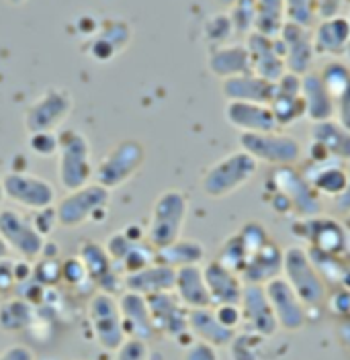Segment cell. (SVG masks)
Returning a JSON list of instances; mask_svg holds the SVG:
<instances>
[{"mask_svg": "<svg viewBox=\"0 0 350 360\" xmlns=\"http://www.w3.org/2000/svg\"><path fill=\"white\" fill-rule=\"evenodd\" d=\"M258 170V162L244 150L232 152L218 162H213L201 176V191L209 199H225L246 186L254 179Z\"/></svg>", "mask_w": 350, "mask_h": 360, "instance_id": "6da1fadb", "label": "cell"}, {"mask_svg": "<svg viewBox=\"0 0 350 360\" xmlns=\"http://www.w3.org/2000/svg\"><path fill=\"white\" fill-rule=\"evenodd\" d=\"M189 215V199L182 191L168 188L156 197L150 211V224L146 227V240L158 248L168 246L180 238Z\"/></svg>", "mask_w": 350, "mask_h": 360, "instance_id": "7a4b0ae2", "label": "cell"}, {"mask_svg": "<svg viewBox=\"0 0 350 360\" xmlns=\"http://www.w3.org/2000/svg\"><path fill=\"white\" fill-rule=\"evenodd\" d=\"M146 160H148V150L139 139L135 137L121 139L94 168V180L109 191L119 188L127 184L144 168Z\"/></svg>", "mask_w": 350, "mask_h": 360, "instance_id": "3957f363", "label": "cell"}, {"mask_svg": "<svg viewBox=\"0 0 350 360\" xmlns=\"http://www.w3.org/2000/svg\"><path fill=\"white\" fill-rule=\"evenodd\" d=\"M58 179L68 193L87 186L94 179L90 143L74 129L58 135Z\"/></svg>", "mask_w": 350, "mask_h": 360, "instance_id": "277c9868", "label": "cell"}, {"mask_svg": "<svg viewBox=\"0 0 350 360\" xmlns=\"http://www.w3.org/2000/svg\"><path fill=\"white\" fill-rule=\"evenodd\" d=\"M240 150L254 158L258 164H268L273 168L297 166L304 158V146L297 137L283 134L281 129L268 134H240Z\"/></svg>", "mask_w": 350, "mask_h": 360, "instance_id": "5b68a950", "label": "cell"}, {"mask_svg": "<svg viewBox=\"0 0 350 360\" xmlns=\"http://www.w3.org/2000/svg\"><path fill=\"white\" fill-rule=\"evenodd\" d=\"M283 278L297 292L306 307H318L326 301L328 291L322 274L313 266L306 248L293 246L285 250Z\"/></svg>", "mask_w": 350, "mask_h": 360, "instance_id": "8992f818", "label": "cell"}, {"mask_svg": "<svg viewBox=\"0 0 350 360\" xmlns=\"http://www.w3.org/2000/svg\"><path fill=\"white\" fill-rule=\"evenodd\" d=\"M109 199L111 191L99 182H90L82 188L70 191L66 197L56 205L58 225L74 229L88 221H96L99 215L105 217Z\"/></svg>", "mask_w": 350, "mask_h": 360, "instance_id": "52a82bcc", "label": "cell"}, {"mask_svg": "<svg viewBox=\"0 0 350 360\" xmlns=\"http://www.w3.org/2000/svg\"><path fill=\"white\" fill-rule=\"evenodd\" d=\"M273 191L281 193L287 201L291 202L293 213L299 219L318 217L322 213V199L313 191L304 172H299L295 166H281L273 168V174L268 176Z\"/></svg>", "mask_w": 350, "mask_h": 360, "instance_id": "ba28073f", "label": "cell"}, {"mask_svg": "<svg viewBox=\"0 0 350 360\" xmlns=\"http://www.w3.org/2000/svg\"><path fill=\"white\" fill-rule=\"evenodd\" d=\"M88 321L92 328V334L96 342L105 350H119L121 344L127 340V334L123 330V319L119 311L117 299L109 292H96L88 301Z\"/></svg>", "mask_w": 350, "mask_h": 360, "instance_id": "9c48e42d", "label": "cell"}, {"mask_svg": "<svg viewBox=\"0 0 350 360\" xmlns=\"http://www.w3.org/2000/svg\"><path fill=\"white\" fill-rule=\"evenodd\" d=\"M0 238L23 260H37L45 248V238L33 225V219L15 209H0Z\"/></svg>", "mask_w": 350, "mask_h": 360, "instance_id": "30bf717a", "label": "cell"}, {"mask_svg": "<svg viewBox=\"0 0 350 360\" xmlns=\"http://www.w3.org/2000/svg\"><path fill=\"white\" fill-rule=\"evenodd\" d=\"M2 193L4 199L23 205L27 209L39 211L45 207H54L56 201V188L51 182L42 176L29 174V172H4L2 176Z\"/></svg>", "mask_w": 350, "mask_h": 360, "instance_id": "8fae6325", "label": "cell"}, {"mask_svg": "<svg viewBox=\"0 0 350 360\" xmlns=\"http://www.w3.org/2000/svg\"><path fill=\"white\" fill-rule=\"evenodd\" d=\"M150 315L158 334H164L170 340L182 342L191 336L189 330V309L178 301L175 292H158L146 297Z\"/></svg>", "mask_w": 350, "mask_h": 360, "instance_id": "7c38bea8", "label": "cell"}, {"mask_svg": "<svg viewBox=\"0 0 350 360\" xmlns=\"http://www.w3.org/2000/svg\"><path fill=\"white\" fill-rule=\"evenodd\" d=\"M246 49L250 53L252 74L266 82H279L287 72L285 66V47L279 37H266L252 31L246 39Z\"/></svg>", "mask_w": 350, "mask_h": 360, "instance_id": "4fadbf2b", "label": "cell"}, {"mask_svg": "<svg viewBox=\"0 0 350 360\" xmlns=\"http://www.w3.org/2000/svg\"><path fill=\"white\" fill-rule=\"evenodd\" d=\"M266 297L270 301V307L275 311L279 328L287 332H299L307 321L306 305L297 297V292L291 289V285L285 281L283 276L270 281L264 285Z\"/></svg>", "mask_w": 350, "mask_h": 360, "instance_id": "5bb4252c", "label": "cell"}, {"mask_svg": "<svg viewBox=\"0 0 350 360\" xmlns=\"http://www.w3.org/2000/svg\"><path fill=\"white\" fill-rule=\"evenodd\" d=\"M277 119L279 129L291 127L306 117V101L301 96V76L285 72L279 82H275V96L268 103Z\"/></svg>", "mask_w": 350, "mask_h": 360, "instance_id": "9a60e30c", "label": "cell"}, {"mask_svg": "<svg viewBox=\"0 0 350 360\" xmlns=\"http://www.w3.org/2000/svg\"><path fill=\"white\" fill-rule=\"evenodd\" d=\"M242 321L246 323L248 332H254L258 336L270 338L277 334L279 323L275 311L270 307V301L266 291L261 285H244V292L240 299Z\"/></svg>", "mask_w": 350, "mask_h": 360, "instance_id": "2e32d148", "label": "cell"}, {"mask_svg": "<svg viewBox=\"0 0 350 360\" xmlns=\"http://www.w3.org/2000/svg\"><path fill=\"white\" fill-rule=\"evenodd\" d=\"M78 248V258L85 264L90 281L99 287V291L113 295L123 287V278L119 276V269L115 266L107 248L90 240L82 242Z\"/></svg>", "mask_w": 350, "mask_h": 360, "instance_id": "e0dca14e", "label": "cell"}, {"mask_svg": "<svg viewBox=\"0 0 350 360\" xmlns=\"http://www.w3.org/2000/svg\"><path fill=\"white\" fill-rule=\"evenodd\" d=\"M279 39H281V44L285 47L287 72L297 74V76H306L307 72H311L313 60H315L311 31L306 29V27H299L295 22L287 21Z\"/></svg>", "mask_w": 350, "mask_h": 360, "instance_id": "ac0fdd59", "label": "cell"}, {"mask_svg": "<svg viewBox=\"0 0 350 360\" xmlns=\"http://www.w3.org/2000/svg\"><path fill=\"white\" fill-rule=\"evenodd\" d=\"M203 276L209 289L211 305H240L244 281L236 270L227 269L219 260H211L203 266Z\"/></svg>", "mask_w": 350, "mask_h": 360, "instance_id": "d6986e66", "label": "cell"}, {"mask_svg": "<svg viewBox=\"0 0 350 360\" xmlns=\"http://www.w3.org/2000/svg\"><path fill=\"white\" fill-rule=\"evenodd\" d=\"M225 119L242 134H268L277 131V119L268 105L232 101L225 105Z\"/></svg>", "mask_w": 350, "mask_h": 360, "instance_id": "ffe728a7", "label": "cell"}, {"mask_svg": "<svg viewBox=\"0 0 350 360\" xmlns=\"http://www.w3.org/2000/svg\"><path fill=\"white\" fill-rule=\"evenodd\" d=\"M117 303H119L123 330H125L127 338H135L142 342H152L154 338L158 336V330L154 326L150 307H148V301L144 295L125 291L117 299Z\"/></svg>", "mask_w": 350, "mask_h": 360, "instance_id": "44dd1931", "label": "cell"}, {"mask_svg": "<svg viewBox=\"0 0 350 360\" xmlns=\"http://www.w3.org/2000/svg\"><path fill=\"white\" fill-rule=\"evenodd\" d=\"M285 250L275 240H268L258 252H254L240 272L244 285H261L279 278L283 274Z\"/></svg>", "mask_w": 350, "mask_h": 360, "instance_id": "7402d4cb", "label": "cell"}, {"mask_svg": "<svg viewBox=\"0 0 350 360\" xmlns=\"http://www.w3.org/2000/svg\"><path fill=\"white\" fill-rule=\"evenodd\" d=\"M301 96L306 101V117L311 123H322L336 117V98L326 89L318 72L301 76Z\"/></svg>", "mask_w": 350, "mask_h": 360, "instance_id": "603a6c76", "label": "cell"}, {"mask_svg": "<svg viewBox=\"0 0 350 360\" xmlns=\"http://www.w3.org/2000/svg\"><path fill=\"white\" fill-rule=\"evenodd\" d=\"M315 56H342L350 45V22L346 17H330L315 25L313 33Z\"/></svg>", "mask_w": 350, "mask_h": 360, "instance_id": "cb8c5ba5", "label": "cell"}, {"mask_svg": "<svg viewBox=\"0 0 350 360\" xmlns=\"http://www.w3.org/2000/svg\"><path fill=\"white\" fill-rule=\"evenodd\" d=\"M175 269L164 266L160 262H154L146 269L132 272V274H125L123 287H125V291L150 297V295H158V292H173L175 291Z\"/></svg>", "mask_w": 350, "mask_h": 360, "instance_id": "d4e9b609", "label": "cell"}, {"mask_svg": "<svg viewBox=\"0 0 350 360\" xmlns=\"http://www.w3.org/2000/svg\"><path fill=\"white\" fill-rule=\"evenodd\" d=\"M173 292L189 311L213 307L205 276H203V266H185V269L176 270L175 291Z\"/></svg>", "mask_w": 350, "mask_h": 360, "instance_id": "484cf974", "label": "cell"}, {"mask_svg": "<svg viewBox=\"0 0 350 360\" xmlns=\"http://www.w3.org/2000/svg\"><path fill=\"white\" fill-rule=\"evenodd\" d=\"M221 92L227 98V103L240 101V103H263V105H268L273 101V96H275V84L266 82V80L254 76V74H244V76L223 80Z\"/></svg>", "mask_w": 350, "mask_h": 360, "instance_id": "4316f807", "label": "cell"}, {"mask_svg": "<svg viewBox=\"0 0 350 360\" xmlns=\"http://www.w3.org/2000/svg\"><path fill=\"white\" fill-rule=\"evenodd\" d=\"M70 112V101L66 96H49L31 107L25 117V127L29 135L33 134H54V129L64 121Z\"/></svg>", "mask_w": 350, "mask_h": 360, "instance_id": "83f0119b", "label": "cell"}, {"mask_svg": "<svg viewBox=\"0 0 350 360\" xmlns=\"http://www.w3.org/2000/svg\"><path fill=\"white\" fill-rule=\"evenodd\" d=\"M189 330L193 336H197L201 342H207L211 346H230L236 332L227 330L218 319L215 311L211 307L205 309H193L189 311Z\"/></svg>", "mask_w": 350, "mask_h": 360, "instance_id": "f1b7e54d", "label": "cell"}, {"mask_svg": "<svg viewBox=\"0 0 350 360\" xmlns=\"http://www.w3.org/2000/svg\"><path fill=\"white\" fill-rule=\"evenodd\" d=\"M203 260H205V246L191 238H178L173 244L156 250V262L175 270L185 266H201Z\"/></svg>", "mask_w": 350, "mask_h": 360, "instance_id": "f546056e", "label": "cell"}, {"mask_svg": "<svg viewBox=\"0 0 350 360\" xmlns=\"http://www.w3.org/2000/svg\"><path fill=\"white\" fill-rule=\"evenodd\" d=\"M313 166V174L306 176L309 184L313 186V191L320 197H330L336 199L349 184L350 174L349 170L342 166V162L338 160H328L324 164H309Z\"/></svg>", "mask_w": 350, "mask_h": 360, "instance_id": "4dcf8cb0", "label": "cell"}, {"mask_svg": "<svg viewBox=\"0 0 350 360\" xmlns=\"http://www.w3.org/2000/svg\"><path fill=\"white\" fill-rule=\"evenodd\" d=\"M209 68L211 72L227 80L244 74H252V64H250V53L246 45H230V47H219L209 56Z\"/></svg>", "mask_w": 350, "mask_h": 360, "instance_id": "1f68e13d", "label": "cell"}, {"mask_svg": "<svg viewBox=\"0 0 350 360\" xmlns=\"http://www.w3.org/2000/svg\"><path fill=\"white\" fill-rule=\"evenodd\" d=\"M311 141L320 143L330 156L338 162L350 160V131H346L336 119L313 123L311 125Z\"/></svg>", "mask_w": 350, "mask_h": 360, "instance_id": "d6a6232c", "label": "cell"}, {"mask_svg": "<svg viewBox=\"0 0 350 360\" xmlns=\"http://www.w3.org/2000/svg\"><path fill=\"white\" fill-rule=\"evenodd\" d=\"M287 22L285 0H256L254 31L266 37H279Z\"/></svg>", "mask_w": 350, "mask_h": 360, "instance_id": "836d02e7", "label": "cell"}, {"mask_svg": "<svg viewBox=\"0 0 350 360\" xmlns=\"http://www.w3.org/2000/svg\"><path fill=\"white\" fill-rule=\"evenodd\" d=\"M33 303L25 301L23 297L8 299L0 307V328L4 332H21L33 321Z\"/></svg>", "mask_w": 350, "mask_h": 360, "instance_id": "e575fe53", "label": "cell"}, {"mask_svg": "<svg viewBox=\"0 0 350 360\" xmlns=\"http://www.w3.org/2000/svg\"><path fill=\"white\" fill-rule=\"evenodd\" d=\"M248 258H250V252L246 250L244 242H242L240 236H238V231H236L234 236H230V238L221 244L215 260H219L221 264H225L227 269L236 270V272L240 274L242 270H244V266H246V262H248Z\"/></svg>", "mask_w": 350, "mask_h": 360, "instance_id": "d590c367", "label": "cell"}, {"mask_svg": "<svg viewBox=\"0 0 350 360\" xmlns=\"http://www.w3.org/2000/svg\"><path fill=\"white\" fill-rule=\"evenodd\" d=\"M261 350H263V336L254 332L246 334H236L230 342V356L232 360H261Z\"/></svg>", "mask_w": 350, "mask_h": 360, "instance_id": "8d00e7d4", "label": "cell"}, {"mask_svg": "<svg viewBox=\"0 0 350 360\" xmlns=\"http://www.w3.org/2000/svg\"><path fill=\"white\" fill-rule=\"evenodd\" d=\"M230 22L236 33L250 35L254 31V22H256V0L234 2L232 11H230Z\"/></svg>", "mask_w": 350, "mask_h": 360, "instance_id": "74e56055", "label": "cell"}, {"mask_svg": "<svg viewBox=\"0 0 350 360\" xmlns=\"http://www.w3.org/2000/svg\"><path fill=\"white\" fill-rule=\"evenodd\" d=\"M318 74H320L322 82L326 84V89L334 94V98L350 84V68L340 60L328 62Z\"/></svg>", "mask_w": 350, "mask_h": 360, "instance_id": "f35d334b", "label": "cell"}, {"mask_svg": "<svg viewBox=\"0 0 350 360\" xmlns=\"http://www.w3.org/2000/svg\"><path fill=\"white\" fill-rule=\"evenodd\" d=\"M287 21L299 27H313L318 21V6L315 0H285Z\"/></svg>", "mask_w": 350, "mask_h": 360, "instance_id": "ab89813d", "label": "cell"}, {"mask_svg": "<svg viewBox=\"0 0 350 360\" xmlns=\"http://www.w3.org/2000/svg\"><path fill=\"white\" fill-rule=\"evenodd\" d=\"M238 236H240V240L244 242L246 250L250 252V256H252L254 252H258L268 240H273V238L268 236L266 227H264L261 221H246V224L238 229Z\"/></svg>", "mask_w": 350, "mask_h": 360, "instance_id": "60d3db41", "label": "cell"}, {"mask_svg": "<svg viewBox=\"0 0 350 360\" xmlns=\"http://www.w3.org/2000/svg\"><path fill=\"white\" fill-rule=\"evenodd\" d=\"M115 360H150V348L148 342L135 340V338H127L121 348L117 350V359Z\"/></svg>", "mask_w": 350, "mask_h": 360, "instance_id": "b9f144b4", "label": "cell"}, {"mask_svg": "<svg viewBox=\"0 0 350 360\" xmlns=\"http://www.w3.org/2000/svg\"><path fill=\"white\" fill-rule=\"evenodd\" d=\"M62 281L68 283V285H74V287H78L80 283L90 281L87 269H85V264L80 262L78 256H76V258H68V260L62 262ZM90 283H92V281H90Z\"/></svg>", "mask_w": 350, "mask_h": 360, "instance_id": "7bdbcfd3", "label": "cell"}, {"mask_svg": "<svg viewBox=\"0 0 350 360\" xmlns=\"http://www.w3.org/2000/svg\"><path fill=\"white\" fill-rule=\"evenodd\" d=\"M29 148L37 156H54L58 154V135L56 134H33L29 135Z\"/></svg>", "mask_w": 350, "mask_h": 360, "instance_id": "ee69618b", "label": "cell"}, {"mask_svg": "<svg viewBox=\"0 0 350 360\" xmlns=\"http://www.w3.org/2000/svg\"><path fill=\"white\" fill-rule=\"evenodd\" d=\"M182 360H219V356L215 346L197 340V342H191V344L185 348Z\"/></svg>", "mask_w": 350, "mask_h": 360, "instance_id": "f6af8a7d", "label": "cell"}, {"mask_svg": "<svg viewBox=\"0 0 350 360\" xmlns=\"http://www.w3.org/2000/svg\"><path fill=\"white\" fill-rule=\"evenodd\" d=\"M218 319L232 332H236V328L242 323V309L240 305H218L215 309Z\"/></svg>", "mask_w": 350, "mask_h": 360, "instance_id": "bcb514c9", "label": "cell"}, {"mask_svg": "<svg viewBox=\"0 0 350 360\" xmlns=\"http://www.w3.org/2000/svg\"><path fill=\"white\" fill-rule=\"evenodd\" d=\"M31 219H33V225L37 227V231H39V233L45 238V236H47V233H51V229L58 225L56 207H45V209H39V211H37V215H33Z\"/></svg>", "mask_w": 350, "mask_h": 360, "instance_id": "7dc6e473", "label": "cell"}, {"mask_svg": "<svg viewBox=\"0 0 350 360\" xmlns=\"http://www.w3.org/2000/svg\"><path fill=\"white\" fill-rule=\"evenodd\" d=\"M346 131H350V84L336 96V117Z\"/></svg>", "mask_w": 350, "mask_h": 360, "instance_id": "c3c4849f", "label": "cell"}, {"mask_svg": "<svg viewBox=\"0 0 350 360\" xmlns=\"http://www.w3.org/2000/svg\"><path fill=\"white\" fill-rule=\"evenodd\" d=\"M17 287V274H15V262L4 258L0 260V292L6 295L11 289Z\"/></svg>", "mask_w": 350, "mask_h": 360, "instance_id": "681fc988", "label": "cell"}, {"mask_svg": "<svg viewBox=\"0 0 350 360\" xmlns=\"http://www.w3.org/2000/svg\"><path fill=\"white\" fill-rule=\"evenodd\" d=\"M344 2H346V0H315L318 17H320V19H330V17L340 15V8L344 6Z\"/></svg>", "mask_w": 350, "mask_h": 360, "instance_id": "f907efd6", "label": "cell"}, {"mask_svg": "<svg viewBox=\"0 0 350 360\" xmlns=\"http://www.w3.org/2000/svg\"><path fill=\"white\" fill-rule=\"evenodd\" d=\"M0 360H35V356H33V352H31L27 346L15 344V346H8V348L0 354Z\"/></svg>", "mask_w": 350, "mask_h": 360, "instance_id": "816d5d0a", "label": "cell"}, {"mask_svg": "<svg viewBox=\"0 0 350 360\" xmlns=\"http://www.w3.org/2000/svg\"><path fill=\"white\" fill-rule=\"evenodd\" d=\"M334 207H336V211L342 213V215H349L350 213V180L349 184H346V188L334 199Z\"/></svg>", "mask_w": 350, "mask_h": 360, "instance_id": "f5cc1de1", "label": "cell"}, {"mask_svg": "<svg viewBox=\"0 0 350 360\" xmlns=\"http://www.w3.org/2000/svg\"><path fill=\"white\" fill-rule=\"evenodd\" d=\"M8 248H6V244L2 242V238H0V260H4V258H8Z\"/></svg>", "mask_w": 350, "mask_h": 360, "instance_id": "db71d44e", "label": "cell"}, {"mask_svg": "<svg viewBox=\"0 0 350 360\" xmlns=\"http://www.w3.org/2000/svg\"><path fill=\"white\" fill-rule=\"evenodd\" d=\"M4 199V193H2V180H0V202Z\"/></svg>", "mask_w": 350, "mask_h": 360, "instance_id": "11a10c76", "label": "cell"}, {"mask_svg": "<svg viewBox=\"0 0 350 360\" xmlns=\"http://www.w3.org/2000/svg\"><path fill=\"white\" fill-rule=\"evenodd\" d=\"M223 4H234V2H238V0H221Z\"/></svg>", "mask_w": 350, "mask_h": 360, "instance_id": "9f6ffc18", "label": "cell"}, {"mask_svg": "<svg viewBox=\"0 0 350 360\" xmlns=\"http://www.w3.org/2000/svg\"><path fill=\"white\" fill-rule=\"evenodd\" d=\"M346 217H349V225H350V213H349V215H346Z\"/></svg>", "mask_w": 350, "mask_h": 360, "instance_id": "6f0895ef", "label": "cell"}, {"mask_svg": "<svg viewBox=\"0 0 350 360\" xmlns=\"http://www.w3.org/2000/svg\"><path fill=\"white\" fill-rule=\"evenodd\" d=\"M349 22H350V15H349Z\"/></svg>", "mask_w": 350, "mask_h": 360, "instance_id": "680465c9", "label": "cell"}]
</instances>
